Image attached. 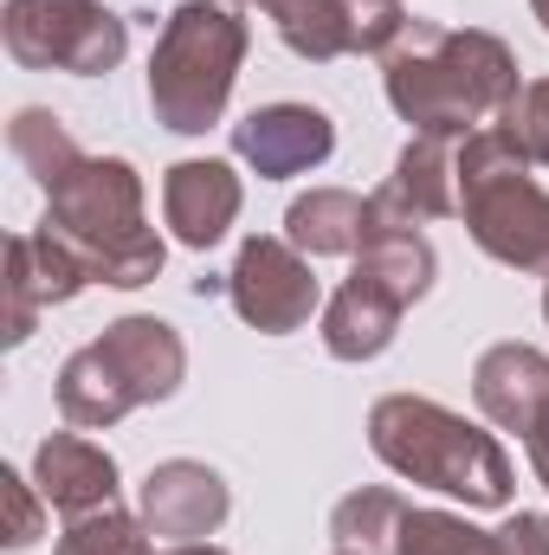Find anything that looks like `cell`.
Returning a JSON list of instances; mask_svg holds the SVG:
<instances>
[{
    "label": "cell",
    "instance_id": "6da1fadb",
    "mask_svg": "<svg viewBox=\"0 0 549 555\" xmlns=\"http://www.w3.org/2000/svg\"><path fill=\"white\" fill-rule=\"evenodd\" d=\"M382 85H388L395 117L408 124L413 137H446V142L478 137L524 91L518 52L498 33L439 26V20H420V13L401 26V39L382 52Z\"/></svg>",
    "mask_w": 549,
    "mask_h": 555
},
{
    "label": "cell",
    "instance_id": "7a4b0ae2",
    "mask_svg": "<svg viewBox=\"0 0 549 555\" xmlns=\"http://www.w3.org/2000/svg\"><path fill=\"white\" fill-rule=\"evenodd\" d=\"M369 452L395 478L439 491V498H459L465 511H511V498H518L511 452L478 420L452 414L426 395H382L369 408Z\"/></svg>",
    "mask_w": 549,
    "mask_h": 555
},
{
    "label": "cell",
    "instance_id": "3957f363",
    "mask_svg": "<svg viewBox=\"0 0 549 555\" xmlns=\"http://www.w3.org/2000/svg\"><path fill=\"white\" fill-rule=\"evenodd\" d=\"M39 227L85 259L91 284H111V291L155 284L162 259H168L162 233L142 214V175L124 155H78L46 188V220Z\"/></svg>",
    "mask_w": 549,
    "mask_h": 555
},
{
    "label": "cell",
    "instance_id": "277c9868",
    "mask_svg": "<svg viewBox=\"0 0 549 555\" xmlns=\"http://www.w3.org/2000/svg\"><path fill=\"white\" fill-rule=\"evenodd\" d=\"M253 26L227 0H181L149 52V111L175 137H207L227 117Z\"/></svg>",
    "mask_w": 549,
    "mask_h": 555
},
{
    "label": "cell",
    "instance_id": "5b68a950",
    "mask_svg": "<svg viewBox=\"0 0 549 555\" xmlns=\"http://www.w3.org/2000/svg\"><path fill=\"white\" fill-rule=\"evenodd\" d=\"M188 382V343L162 317H117L98 343L72 349L59 369V414L85 433L117 426L137 408L175 401Z\"/></svg>",
    "mask_w": 549,
    "mask_h": 555
},
{
    "label": "cell",
    "instance_id": "8992f818",
    "mask_svg": "<svg viewBox=\"0 0 549 555\" xmlns=\"http://www.w3.org/2000/svg\"><path fill=\"white\" fill-rule=\"evenodd\" d=\"M459 220L472 246L511 272H549V188L505 124L459 142Z\"/></svg>",
    "mask_w": 549,
    "mask_h": 555
},
{
    "label": "cell",
    "instance_id": "52a82bcc",
    "mask_svg": "<svg viewBox=\"0 0 549 555\" xmlns=\"http://www.w3.org/2000/svg\"><path fill=\"white\" fill-rule=\"evenodd\" d=\"M0 39L13 52V65L72 72V78H104L130 52V26L104 0H7Z\"/></svg>",
    "mask_w": 549,
    "mask_h": 555
},
{
    "label": "cell",
    "instance_id": "ba28073f",
    "mask_svg": "<svg viewBox=\"0 0 549 555\" xmlns=\"http://www.w3.org/2000/svg\"><path fill=\"white\" fill-rule=\"evenodd\" d=\"M227 297H233L240 323L259 330V336H291L323 310V284L310 272V259L291 240H272V233H253L240 246V259L227 272Z\"/></svg>",
    "mask_w": 549,
    "mask_h": 555
},
{
    "label": "cell",
    "instance_id": "9c48e42d",
    "mask_svg": "<svg viewBox=\"0 0 549 555\" xmlns=\"http://www.w3.org/2000/svg\"><path fill=\"white\" fill-rule=\"evenodd\" d=\"M85 284H91V272L65 240H52L46 227L13 233L7 240V349H20L39 330V317L52 304H72Z\"/></svg>",
    "mask_w": 549,
    "mask_h": 555
},
{
    "label": "cell",
    "instance_id": "30bf717a",
    "mask_svg": "<svg viewBox=\"0 0 549 555\" xmlns=\"http://www.w3.org/2000/svg\"><path fill=\"white\" fill-rule=\"evenodd\" d=\"M233 155L259 181H291V175H310L336 155V124L317 104H266V111H246L233 124Z\"/></svg>",
    "mask_w": 549,
    "mask_h": 555
},
{
    "label": "cell",
    "instance_id": "8fae6325",
    "mask_svg": "<svg viewBox=\"0 0 549 555\" xmlns=\"http://www.w3.org/2000/svg\"><path fill=\"white\" fill-rule=\"evenodd\" d=\"M233 511V491L201 459H162L142 478V524L162 543H207Z\"/></svg>",
    "mask_w": 549,
    "mask_h": 555
},
{
    "label": "cell",
    "instance_id": "7c38bea8",
    "mask_svg": "<svg viewBox=\"0 0 549 555\" xmlns=\"http://www.w3.org/2000/svg\"><path fill=\"white\" fill-rule=\"evenodd\" d=\"M240 207H246V188H240V175L220 155H188V162H175L162 175V220H168V233L188 253L220 246L233 233Z\"/></svg>",
    "mask_w": 549,
    "mask_h": 555
},
{
    "label": "cell",
    "instance_id": "4fadbf2b",
    "mask_svg": "<svg viewBox=\"0 0 549 555\" xmlns=\"http://www.w3.org/2000/svg\"><path fill=\"white\" fill-rule=\"evenodd\" d=\"M459 214V142L413 137L395 155V175L369 194V227H420Z\"/></svg>",
    "mask_w": 549,
    "mask_h": 555
},
{
    "label": "cell",
    "instance_id": "5bb4252c",
    "mask_svg": "<svg viewBox=\"0 0 549 555\" xmlns=\"http://www.w3.org/2000/svg\"><path fill=\"white\" fill-rule=\"evenodd\" d=\"M395 555H549V517L544 511H511L498 530H478L459 511L408 504L395 524Z\"/></svg>",
    "mask_w": 549,
    "mask_h": 555
},
{
    "label": "cell",
    "instance_id": "9a60e30c",
    "mask_svg": "<svg viewBox=\"0 0 549 555\" xmlns=\"http://www.w3.org/2000/svg\"><path fill=\"white\" fill-rule=\"evenodd\" d=\"M33 485H39L46 511H59V517L111 511L117 491H124L117 459H111L98 439H85V433H52V439H39V452H33Z\"/></svg>",
    "mask_w": 549,
    "mask_h": 555
},
{
    "label": "cell",
    "instance_id": "2e32d148",
    "mask_svg": "<svg viewBox=\"0 0 549 555\" xmlns=\"http://www.w3.org/2000/svg\"><path fill=\"white\" fill-rule=\"evenodd\" d=\"M472 401L498 433H518L537 420V408L549 401V356L531 343H491L472 369Z\"/></svg>",
    "mask_w": 549,
    "mask_h": 555
},
{
    "label": "cell",
    "instance_id": "e0dca14e",
    "mask_svg": "<svg viewBox=\"0 0 549 555\" xmlns=\"http://www.w3.org/2000/svg\"><path fill=\"white\" fill-rule=\"evenodd\" d=\"M401 297H388L382 284H369V278H343L336 291H330V304H323V349L336 356V362H375L388 343H395V330H401Z\"/></svg>",
    "mask_w": 549,
    "mask_h": 555
},
{
    "label": "cell",
    "instance_id": "ac0fdd59",
    "mask_svg": "<svg viewBox=\"0 0 549 555\" xmlns=\"http://www.w3.org/2000/svg\"><path fill=\"white\" fill-rule=\"evenodd\" d=\"M284 240L304 259H356L369 240V194L349 188H310L284 207Z\"/></svg>",
    "mask_w": 549,
    "mask_h": 555
},
{
    "label": "cell",
    "instance_id": "d6986e66",
    "mask_svg": "<svg viewBox=\"0 0 549 555\" xmlns=\"http://www.w3.org/2000/svg\"><path fill=\"white\" fill-rule=\"evenodd\" d=\"M433 272H439V259H433V246H426L420 227H369V240L356 253V278L382 284L401 304H420L433 291Z\"/></svg>",
    "mask_w": 549,
    "mask_h": 555
},
{
    "label": "cell",
    "instance_id": "ffe728a7",
    "mask_svg": "<svg viewBox=\"0 0 549 555\" xmlns=\"http://www.w3.org/2000/svg\"><path fill=\"white\" fill-rule=\"evenodd\" d=\"M259 7L278 26V39L310 59V65H330V59H349L356 52V33H349V0H246Z\"/></svg>",
    "mask_w": 549,
    "mask_h": 555
},
{
    "label": "cell",
    "instance_id": "44dd1931",
    "mask_svg": "<svg viewBox=\"0 0 549 555\" xmlns=\"http://www.w3.org/2000/svg\"><path fill=\"white\" fill-rule=\"evenodd\" d=\"M408 498L388 491V485H362L349 491L336 511H330V543L356 555H395V524H401Z\"/></svg>",
    "mask_w": 549,
    "mask_h": 555
},
{
    "label": "cell",
    "instance_id": "7402d4cb",
    "mask_svg": "<svg viewBox=\"0 0 549 555\" xmlns=\"http://www.w3.org/2000/svg\"><path fill=\"white\" fill-rule=\"evenodd\" d=\"M7 149H13V155H20V168L39 181V194H46V188H52V181L85 155V149L72 142V130H65L52 111H39V104H33V111H20V117L7 124Z\"/></svg>",
    "mask_w": 549,
    "mask_h": 555
},
{
    "label": "cell",
    "instance_id": "603a6c76",
    "mask_svg": "<svg viewBox=\"0 0 549 555\" xmlns=\"http://www.w3.org/2000/svg\"><path fill=\"white\" fill-rule=\"evenodd\" d=\"M52 555H155V543H149V524L142 517H130L124 504H111V511L72 517Z\"/></svg>",
    "mask_w": 549,
    "mask_h": 555
},
{
    "label": "cell",
    "instance_id": "cb8c5ba5",
    "mask_svg": "<svg viewBox=\"0 0 549 555\" xmlns=\"http://www.w3.org/2000/svg\"><path fill=\"white\" fill-rule=\"evenodd\" d=\"M511 142L531 155V168H549V78H531L524 91H518V104L498 117Z\"/></svg>",
    "mask_w": 549,
    "mask_h": 555
},
{
    "label": "cell",
    "instance_id": "d4e9b609",
    "mask_svg": "<svg viewBox=\"0 0 549 555\" xmlns=\"http://www.w3.org/2000/svg\"><path fill=\"white\" fill-rule=\"evenodd\" d=\"M408 20V0H349V33H356V52H369V59H382Z\"/></svg>",
    "mask_w": 549,
    "mask_h": 555
},
{
    "label": "cell",
    "instance_id": "484cf974",
    "mask_svg": "<svg viewBox=\"0 0 549 555\" xmlns=\"http://www.w3.org/2000/svg\"><path fill=\"white\" fill-rule=\"evenodd\" d=\"M0 498H7V550H33L39 537H46V498H39V485H26L13 465L0 472Z\"/></svg>",
    "mask_w": 549,
    "mask_h": 555
},
{
    "label": "cell",
    "instance_id": "4316f807",
    "mask_svg": "<svg viewBox=\"0 0 549 555\" xmlns=\"http://www.w3.org/2000/svg\"><path fill=\"white\" fill-rule=\"evenodd\" d=\"M524 446H531V465H537V478H544V491H549V401L537 408V420L524 426Z\"/></svg>",
    "mask_w": 549,
    "mask_h": 555
},
{
    "label": "cell",
    "instance_id": "83f0119b",
    "mask_svg": "<svg viewBox=\"0 0 549 555\" xmlns=\"http://www.w3.org/2000/svg\"><path fill=\"white\" fill-rule=\"evenodd\" d=\"M162 555H227V550H214V543H168Z\"/></svg>",
    "mask_w": 549,
    "mask_h": 555
},
{
    "label": "cell",
    "instance_id": "f1b7e54d",
    "mask_svg": "<svg viewBox=\"0 0 549 555\" xmlns=\"http://www.w3.org/2000/svg\"><path fill=\"white\" fill-rule=\"evenodd\" d=\"M531 13H537V26L549 33V0H531Z\"/></svg>",
    "mask_w": 549,
    "mask_h": 555
},
{
    "label": "cell",
    "instance_id": "f546056e",
    "mask_svg": "<svg viewBox=\"0 0 549 555\" xmlns=\"http://www.w3.org/2000/svg\"><path fill=\"white\" fill-rule=\"evenodd\" d=\"M544 317H549V284H544Z\"/></svg>",
    "mask_w": 549,
    "mask_h": 555
},
{
    "label": "cell",
    "instance_id": "4dcf8cb0",
    "mask_svg": "<svg viewBox=\"0 0 549 555\" xmlns=\"http://www.w3.org/2000/svg\"><path fill=\"white\" fill-rule=\"evenodd\" d=\"M336 555H356V550H336Z\"/></svg>",
    "mask_w": 549,
    "mask_h": 555
}]
</instances>
